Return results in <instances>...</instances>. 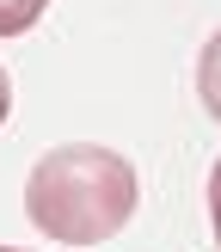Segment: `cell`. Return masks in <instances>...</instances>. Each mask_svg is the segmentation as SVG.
I'll return each mask as SVG.
<instances>
[{
    "mask_svg": "<svg viewBox=\"0 0 221 252\" xmlns=\"http://www.w3.org/2000/svg\"><path fill=\"white\" fill-rule=\"evenodd\" d=\"M25 216L61 246H105L135 216V166L110 148H55L25 179Z\"/></svg>",
    "mask_w": 221,
    "mask_h": 252,
    "instance_id": "6da1fadb",
    "label": "cell"
},
{
    "mask_svg": "<svg viewBox=\"0 0 221 252\" xmlns=\"http://www.w3.org/2000/svg\"><path fill=\"white\" fill-rule=\"evenodd\" d=\"M196 93H203V105H209V117L221 123V31L203 43V62H196Z\"/></svg>",
    "mask_w": 221,
    "mask_h": 252,
    "instance_id": "7a4b0ae2",
    "label": "cell"
},
{
    "mask_svg": "<svg viewBox=\"0 0 221 252\" xmlns=\"http://www.w3.org/2000/svg\"><path fill=\"white\" fill-rule=\"evenodd\" d=\"M43 6H49V0H0V37L31 31V25L43 19Z\"/></svg>",
    "mask_w": 221,
    "mask_h": 252,
    "instance_id": "3957f363",
    "label": "cell"
},
{
    "mask_svg": "<svg viewBox=\"0 0 221 252\" xmlns=\"http://www.w3.org/2000/svg\"><path fill=\"white\" fill-rule=\"evenodd\" d=\"M209 221H215V240H221V160L209 172Z\"/></svg>",
    "mask_w": 221,
    "mask_h": 252,
    "instance_id": "277c9868",
    "label": "cell"
},
{
    "mask_svg": "<svg viewBox=\"0 0 221 252\" xmlns=\"http://www.w3.org/2000/svg\"><path fill=\"white\" fill-rule=\"evenodd\" d=\"M6 111H12V80H6V68H0V123H6Z\"/></svg>",
    "mask_w": 221,
    "mask_h": 252,
    "instance_id": "5b68a950",
    "label": "cell"
},
{
    "mask_svg": "<svg viewBox=\"0 0 221 252\" xmlns=\"http://www.w3.org/2000/svg\"><path fill=\"white\" fill-rule=\"evenodd\" d=\"M0 252H19V246H0Z\"/></svg>",
    "mask_w": 221,
    "mask_h": 252,
    "instance_id": "8992f818",
    "label": "cell"
}]
</instances>
